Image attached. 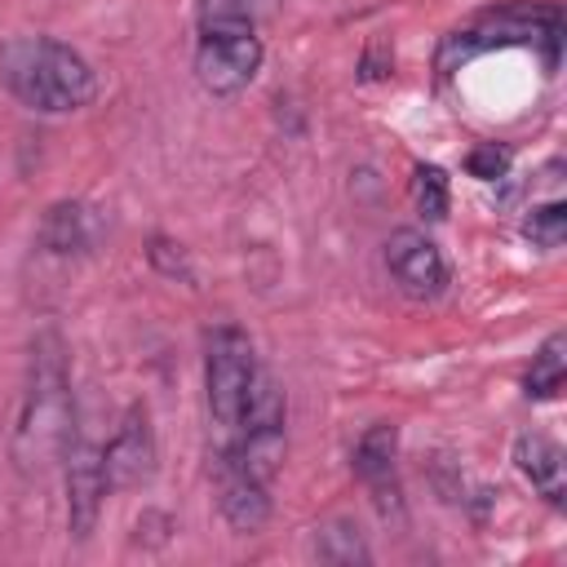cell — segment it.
<instances>
[{"mask_svg": "<svg viewBox=\"0 0 567 567\" xmlns=\"http://www.w3.org/2000/svg\"><path fill=\"white\" fill-rule=\"evenodd\" d=\"M71 425H75V403H71V368H66V341L62 332L44 328L31 341L27 354V381L13 416V439L9 456L22 478H35L62 461L71 447Z\"/></svg>", "mask_w": 567, "mask_h": 567, "instance_id": "obj_1", "label": "cell"}, {"mask_svg": "<svg viewBox=\"0 0 567 567\" xmlns=\"http://www.w3.org/2000/svg\"><path fill=\"white\" fill-rule=\"evenodd\" d=\"M523 235L536 244V248H558L563 239H567V208L558 204V199H549V204H536L527 217H523Z\"/></svg>", "mask_w": 567, "mask_h": 567, "instance_id": "obj_15", "label": "cell"}, {"mask_svg": "<svg viewBox=\"0 0 567 567\" xmlns=\"http://www.w3.org/2000/svg\"><path fill=\"white\" fill-rule=\"evenodd\" d=\"M394 452H399V430L390 425V421H377V425H368L363 434H359V443H354V456H350V465H354V474L372 487V496H377V505H381V514H390V509H399V478H394Z\"/></svg>", "mask_w": 567, "mask_h": 567, "instance_id": "obj_10", "label": "cell"}, {"mask_svg": "<svg viewBox=\"0 0 567 567\" xmlns=\"http://www.w3.org/2000/svg\"><path fill=\"white\" fill-rule=\"evenodd\" d=\"M102 235H106V217H102V208H93L84 199L49 204L35 226V244L53 257H84L102 244Z\"/></svg>", "mask_w": 567, "mask_h": 567, "instance_id": "obj_8", "label": "cell"}, {"mask_svg": "<svg viewBox=\"0 0 567 567\" xmlns=\"http://www.w3.org/2000/svg\"><path fill=\"white\" fill-rule=\"evenodd\" d=\"M465 168H470V177H478V182H501V177L509 173V151L496 146V142H478V146L465 155Z\"/></svg>", "mask_w": 567, "mask_h": 567, "instance_id": "obj_17", "label": "cell"}, {"mask_svg": "<svg viewBox=\"0 0 567 567\" xmlns=\"http://www.w3.org/2000/svg\"><path fill=\"white\" fill-rule=\"evenodd\" d=\"M0 84L40 115H71L97 97V71L89 58L53 35L0 40Z\"/></svg>", "mask_w": 567, "mask_h": 567, "instance_id": "obj_2", "label": "cell"}, {"mask_svg": "<svg viewBox=\"0 0 567 567\" xmlns=\"http://www.w3.org/2000/svg\"><path fill=\"white\" fill-rule=\"evenodd\" d=\"M257 372L261 368L252 354V337L235 323H217L204 341V399H208V416L221 430V439L239 430Z\"/></svg>", "mask_w": 567, "mask_h": 567, "instance_id": "obj_3", "label": "cell"}, {"mask_svg": "<svg viewBox=\"0 0 567 567\" xmlns=\"http://www.w3.org/2000/svg\"><path fill=\"white\" fill-rule=\"evenodd\" d=\"M514 465L549 505H563V496H567V461H563V447L554 439H545L536 430L518 434L514 439Z\"/></svg>", "mask_w": 567, "mask_h": 567, "instance_id": "obj_11", "label": "cell"}, {"mask_svg": "<svg viewBox=\"0 0 567 567\" xmlns=\"http://www.w3.org/2000/svg\"><path fill=\"white\" fill-rule=\"evenodd\" d=\"M567 381V332H549L540 341V350L532 354V368L523 377V394L527 399H554Z\"/></svg>", "mask_w": 567, "mask_h": 567, "instance_id": "obj_13", "label": "cell"}, {"mask_svg": "<svg viewBox=\"0 0 567 567\" xmlns=\"http://www.w3.org/2000/svg\"><path fill=\"white\" fill-rule=\"evenodd\" d=\"M155 461H159V443L151 430V412L146 408H128L120 430L111 434V443L102 447V474H106V492H133L146 487L155 478Z\"/></svg>", "mask_w": 567, "mask_h": 567, "instance_id": "obj_5", "label": "cell"}, {"mask_svg": "<svg viewBox=\"0 0 567 567\" xmlns=\"http://www.w3.org/2000/svg\"><path fill=\"white\" fill-rule=\"evenodd\" d=\"M217 492H221V514H226V523L235 532L252 536V532L266 527V518H270V483L248 474L230 447L217 452Z\"/></svg>", "mask_w": 567, "mask_h": 567, "instance_id": "obj_9", "label": "cell"}, {"mask_svg": "<svg viewBox=\"0 0 567 567\" xmlns=\"http://www.w3.org/2000/svg\"><path fill=\"white\" fill-rule=\"evenodd\" d=\"M385 270L399 284V292L412 301H434L447 288V261H443L439 244L412 226H399L385 239Z\"/></svg>", "mask_w": 567, "mask_h": 567, "instance_id": "obj_6", "label": "cell"}, {"mask_svg": "<svg viewBox=\"0 0 567 567\" xmlns=\"http://www.w3.org/2000/svg\"><path fill=\"white\" fill-rule=\"evenodd\" d=\"M146 261H151V266H155L159 275H168V279L195 284V270H190V257H186V248H182L177 239H168V235H151Z\"/></svg>", "mask_w": 567, "mask_h": 567, "instance_id": "obj_16", "label": "cell"}, {"mask_svg": "<svg viewBox=\"0 0 567 567\" xmlns=\"http://www.w3.org/2000/svg\"><path fill=\"white\" fill-rule=\"evenodd\" d=\"M66 461V532L71 540H89L102 514V496H106V474H102V447L71 439V447L62 452Z\"/></svg>", "mask_w": 567, "mask_h": 567, "instance_id": "obj_7", "label": "cell"}, {"mask_svg": "<svg viewBox=\"0 0 567 567\" xmlns=\"http://www.w3.org/2000/svg\"><path fill=\"white\" fill-rule=\"evenodd\" d=\"M412 199L421 208L425 221H443L447 217V173L439 164H416L412 168Z\"/></svg>", "mask_w": 567, "mask_h": 567, "instance_id": "obj_14", "label": "cell"}, {"mask_svg": "<svg viewBox=\"0 0 567 567\" xmlns=\"http://www.w3.org/2000/svg\"><path fill=\"white\" fill-rule=\"evenodd\" d=\"M266 62V44L252 22H226V27H199L195 40V80L213 97L244 93Z\"/></svg>", "mask_w": 567, "mask_h": 567, "instance_id": "obj_4", "label": "cell"}, {"mask_svg": "<svg viewBox=\"0 0 567 567\" xmlns=\"http://www.w3.org/2000/svg\"><path fill=\"white\" fill-rule=\"evenodd\" d=\"M310 554L319 558V563H332V567H363V563H372V549H368V540H363V532L350 523V518H332V523H323L319 532H315V540H310Z\"/></svg>", "mask_w": 567, "mask_h": 567, "instance_id": "obj_12", "label": "cell"}]
</instances>
